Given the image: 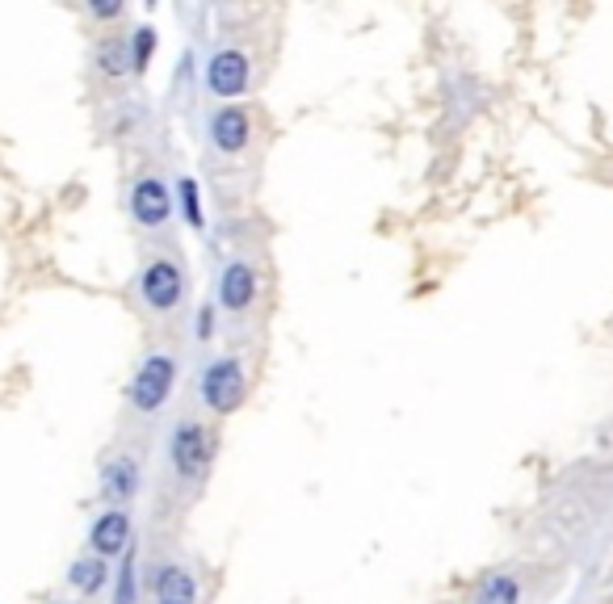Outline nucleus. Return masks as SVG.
Returning a JSON list of instances; mask_svg holds the SVG:
<instances>
[{
    "instance_id": "1",
    "label": "nucleus",
    "mask_w": 613,
    "mask_h": 604,
    "mask_svg": "<svg viewBox=\"0 0 613 604\" xmlns=\"http://www.w3.org/2000/svg\"><path fill=\"white\" fill-rule=\"evenodd\" d=\"M173 382H177V361L168 352H152L139 370H135V382H130V403L139 412H161L173 395Z\"/></svg>"
},
{
    "instance_id": "2",
    "label": "nucleus",
    "mask_w": 613,
    "mask_h": 604,
    "mask_svg": "<svg viewBox=\"0 0 613 604\" xmlns=\"http://www.w3.org/2000/svg\"><path fill=\"white\" fill-rule=\"evenodd\" d=\"M168 453H173L177 475H186V478L206 475V466H210V458H215V433H210L206 424H197V420H186V424H177Z\"/></svg>"
},
{
    "instance_id": "3",
    "label": "nucleus",
    "mask_w": 613,
    "mask_h": 604,
    "mask_svg": "<svg viewBox=\"0 0 613 604\" xmlns=\"http://www.w3.org/2000/svg\"><path fill=\"white\" fill-rule=\"evenodd\" d=\"M202 399L210 403V412L231 415L244 403V365L235 357H219L206 374H202Z\"/></svg>"
},
{
    "instance_id": "4",
    "label": "nucleus",
    "mask_w": 613,
    "mask_h": 604,
    "mask_svg": "<svg viewBox=\"0 0 613 604\" xmlns=\"http://www.w3.org/2000/svg\"><path fill=\"white\" fill-rule=\"evenodd\" d=\"M143 303L152 307V311H173L177 303H181V294H186V278H181V265L177 260H152L148 269H143Z\"/></svg>"
},
{
    "instance_id": "5",
    "label": "nucleus",
    "mask_w": 613,
    "mask_h": 604,
    "mask_svg": "<svg viewBox=\"0 0 613 604\" xmlns=\"http://www.w3.org/2000/svg\"><path fill=\"white\" fill-rule=\"evenodd\" d=\"M210 139H215L219 152L240 156V152L248 147V139H253V118H248V110H244V105H224V110L210 118Z\"/></svg>"
},
{
    "instance_id": "6",
    "label": "nucleus",
    "mask_w": 613,
    "mask_h": 604,
    "mask_svg": "<svg viewBox=\"0 0 613 604\" xmlns=\"http://www.w3.org/2000/svg\"><path fill=\"white\" fill-rule=\"evenodd\" d=\"M206 85L215 97H240L248 89V60L244 51H219L210 64H206Z\"/></svg>"
},
{
    "instance_id": "7",
    "label": "nucleus",
    "mask_w": 613,
    "mask_h": 604,
    "mask_svg": "<svg viewBox=\"0 0 613 604\" xmlns=\"http://www.w3.org/2000/svg\"><path fill=\"white\" fill-rule=\"evenodd\" d=\"M130 215H135V223H143V227L168 223V215H173L168 185L156 181V177H143V181L130 190Z\"/></svg>"
},
{
    "instance_id": "8",
    "label": "nucleus",
    "mask_w": 613,
    "mask_h": 604,
    "mask_svg": "<svg viewBox=\"0 0 613 604\" xmlns=\"http://www.w3.org/2000/svg\"><path fill=\"white\" fill-rule=\"evenodd\" d=\"M89 545H93V554L101 558H114V554H127L130 550V516L123 509H110L98 516V525H93V534H89Z\"/></svg>"
},
{
    "instance_id": "9",
    "label": "nucleus",
    "mask_w": 613,
    "mask_h": 604,
    "mask_svg": "<svg viewBox=\"0 0 613 604\" xmlns=\"http://www.w3.org/2000/svg\"><path fill=\"white\" fill-rule=\"evenodd\" d=\"M253 298H257V273L244 260H231L224 269V282H219V303L227 311H248Z\"/></svg>"
},
{
    "instance_id": "10",
    "label": "nucleus",
    "mask_w": 613,
    "mask_h": 604,
    "mask_svg": "<svg viewBox=\"0 0 613 604\" xmlns=\"http://www.w3.org/2000/svg\"><path fill=\"white\" fill-rule=\"evenodd\" d=\"M152 592H156V604H197V583L186 567H173L164 563L156 579H152Z\"/></svg>"
},
{
    "instance_id": "11",
    "label": "nucleus",
    "mask_w": 613,
    "mask_h": 604,
    "mask_svg": "<svg viewBox=\"0 0 613 604\" xmlns=\"http://www.w3.org/2000/svg\"><path fill=\"white\" fill-rule=\"evenodd\" d=\"M139 491V466L130 458H114L105 471H101V496L110 504H127L130 496Z\"/></svg>"
},
{
    "instance_id": "12",
    "label": "nucleus",
    "mask_w": 613,
    "mask_h": 604,
    "mask_svg": "<svg viewBox=\"0 0 613 604\" xmlns=\"http://www.w3.org/2000/svg\"><path fill=\"white\" fill-rule=\"evenodd\" d=\"M67 579H72V588H80L85 596H93V592H101V588H105L110 567H105V558H101V554H93V558H80V563L67 571Z\"/></svg>"
},
{
    "instance_id": "13",
    "label": "nucleus",
    "mask_w": 613,
    "mask_h": 604,
    "mask_svg": "<svg viewBox=\"0 0 613 604\" xmlns=\"http://www.w3.org/2000/svg\"><path fill=\"white\" fill-rule=\"evenodd\" d=\"M521 601V588H516L513 575L496 571L487 575L484 583H480V592H475V604H516Z\"/></svg>"
},
{
    "instance_id": "14",
    "label": "nucleus",
    "mask_w": 613,
    "mask_h": 604,
    "mask_svg": "<svg viewBox=\"0 0 613 604\" xmlns=\"http://www.w3.org/2000/svg\"><path fill=\"white\" fill-rule=\"evenodd\" d=\"M152 51H156V30H152V26L135 30V51H130V64H135V72H143V67H148Z\"/></svg>"
},
{
    "instance_id": "15",
    "label": "nucleus",
    "mask_w": 613,
    "mask_h": 604,
    "mask_svg": "<svg viewBox=\"0 0 613 604\" xmlns=\"http://www.w3.org/2000/svg\"><path fill=\"white\" fill-rule=\"evenodd\" d=\"M118 604H135V550L123 554V571H118Z\"/></svg>"
},
{
    "instance_id": "16",
    "label": "nucleus",
    "mask_w": 613,
    "mask_h": 604,
    "mask_svg": "<svg viewBox=\"0 0 613 604\" xmlns=\"http://www.w3.org/2000/svg\"><path fill=\"white\" fill-rule=\"evenodd\" d=\"M177 190H181V206H186V219H190V227H202V202H197V185L190 181V177H186Z\"/></svg>"
},
{
    "instance_id": "17",
    "label": "nucleus",
    "mask_w": 613,
    "mask_h": 604,
    "mask_svg": "<svg viewBox=\"0 0 613 604\" xmlns=\"http://www.w3.org/2000/svg\"><path fill=\"white\" fill-rule=\"evenodd\" d=\"M101 67H105V76H123V72L135 67V64L127 60V51H123V47H114V42H110V47H101Z\"/></svg>"
},
{
    "instance_id": "18",
    "label": "nucleus",
    "mask_w": 613,
    "mask_h": 604,
    "mask_svg": "<svg viewBox=\"0 0 613 604\" xmlns=\"http://www.w3.org/2000/svg\"><path fill=\"white\" fill-rule=\"evenodd\" d=\"M89 13H93V17H118V13H123V4H101V0H93V4H89Z\"/></svg>"
},
{
    "instance_id": "19",
    "label": "nucleus",
    "mask_w": 613,
    "mask_h": 604,
    "mask_svg": "<svg viewBox=\"0 0 613 604\" xmlns=\"http://www.w3.org/2000/svg\"><path fill=\"white\" fill-rule=\"evenodd\" d=\"M197 332H202V336L210 332V311H202V316H197Z\"/></svg>"
}]
</instances>
